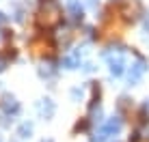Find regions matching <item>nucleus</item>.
Returning <instances> with one entry per match:
<instances>
[{
	"label": "nucleus",
	"mask_w": 149,
	"mask_h": 142,
	"mask_svg": "<svg viewBox=\"0 0 149 142\" xmlns=\"http://www.w3.org/2000/svg\"><path fill=\"white\" fill-rule=\"evenodd\" d=\"M30 134H33V125H30V123H22L17 127V136H19V138H28Z\"/></svg>",
	"instance_id": "8"
},
{
	"label": "nucleus",
	"mask_w": 149,
	"mask_h": 142,
	"mask_svg": "<svg viewBox=\"0 0 149 142\" xmlns=\"http://www.w3.org/2000/svg\"><path fill=\"white\" fill-rule=\"evenodd\" d=\"M147 71V65H145V60H138L136 65H132V69H130V73H127V78H130V84H136L138 80H141V75Z\"/></svg>",
	"instance_id": "1"
},
{
	"label": "nucleus",
	"mask_w": 149,
	"mask_h": 142,
	"mask_svg": "<svg viewBox=\"0 0 149 142\" xmlns=\"http://www.w3.org/2000/svg\"><path fill=\"white\" fill-rule=\"evenodd\" d=\"M108 67H110V73L115 75V78H119V75L123 73V58H110V63H108Z\"/></svg>",
	"instance_id": "6"
},
{
	"label": "nucleus",
	"mask_w": 149,
	"mask_h": 142,
	"mask_svg": "<svg viewBox=\"0 0 149 142\" xmlns=\"http://www.w3.org/2000/svg\"><path fill=\"white\" fill-rule=\"evenodd\" d=\"M143 110H145V112H149V99L145 101V103H143Z\"/></svg>",
	"instance_id": "13"
},
{
	"label": "nucleus",
	"mask_w": 149,
	"mask_h": 142,
	"mask_svg": "<svg viewBox=\"0 0 149 142\" xmlns=\"http://www.w3.org/2000/svg\"><path fill=\"white\" fill-rule=\"evenodd\" d=\"M86 4H89V7H93V9H95V7H97V0H86Z\"/></svg>",
	"instance_id": "12"
},
{
	"label": "nucleus",
	"mask_w": 149,
	"mask_h": 142,
	"mask_svg": "<svg viewBox=\"0 0 149 142\" xmlns=\"http://www.w3.org/2000/svg\"><path fill=\"white\" fill-rule=\"evenodd\" d=\"M37 110L41 116H45V119H50V116L54 114V101L52 99H41L37 103Z\"/></svg>",
	"instance_id": "3"
},
{
	"label": "nucleus",
	"mask_w": 149,
	"mask_h": 142,
	"mask_svg": "<svg viewBox=\"0 0 149 142\" xmlns=\"http://www.w3.org/2000/svg\"><path fill=\"white\" fill-rule=\"evenodd\" d=\"M67 9H69V13H71V17L76 19V22H80L82 19V15H84V11H82V4L78 2V0H69V4H67Z\"/></svg>",
	"instance_id": "5"
},
{
	"label": "nucleus",
	"mask_w": 149,
	"mask_h": 142,
	"mask_svg": "<svg viewBox=\"0 0 149 142\" xmlns=\"http://www.w3.org/2000/svg\"><path fill=\"white\" fill-rule=\"evenodd\" d=\"M0 142H2V140H0Z\"/></svg>",
	"instance_id": "16"
},
{
	"label": "nucleus",
	"mask_w": 149,
	"mask_h": 142,
	"mask_svg": "<svg viewBox=\"0 0 149 142\" xmlns=\"http://www.w3.org/2000/svg\"><path fill=\"white\" fill-rule=\"evenodd\" d=\"M71 99H82V90L80 88H74V90H71Z\"/></svg>",
	"instance_id": "10"
},
{
	"label": "nucleus",
	"mask_w": 149,
	"mask_h": 142,
	"mask_svg": "<svg viewBox=\"0 0 149 142\" xmlns=\"http://www.w3.org/2000/svg\"><path fill=\"white\" fill-rule=\"evenodd\" d=\"M93 121H102V110H93Z\"/></svg>",
	"instance_id": "11"
},
{
	"label": "nucleus",
	"mask_w": 149,
	"mask_h": 142,
	"mask_svg": "<svg viewBox=\"0 0 149 142\" xmlns=\"http://www.w3.org/2000/svg\"><path fill=\"white\" fill-rule=\"evenodd\" d=\"M102 129H104L106 134H119V131H121V119H119V116H112V119L106 121V125Z\"/></svg>",
	"instance_id": "4"
},
{
	"label": "nucleus",
	"mask_w": 149,
	"mask_h": 142,
	"mask_svg": "<svg viewBox=\"0 0 149 142\" xmlns=\"http://www.w3.org/2000/svg\"><path fill=\"white\" fill-rule=\"evenodd\" d=\"M91 142H106V131L102 129L100 134H93L91 136Z\"/></svg>",
	"instance_id": "9"
},
{
	"label": "nucleus",
	"mask_w": 149,
	"mask_h": 142,
	"mask_svg": "<svg viewBox=\"0 0 149 142\" xmlns=\"http://www.w3.org/2000/svg\"><path fill=\"white\" fill-rule=\"evenodd\" d=\"M2 108H4V112H7V114H17L19 112V103H17V99H15L13 95H4Z\"/></svg>",
	"instance_id": "2"
},
{
	"label": "nucleus",
	"mask_w": 149,
	"mask_h": 142,
	"mask_svg": "<svg viewBox=\"0 0 149 142\" xmlns=\"http://www.w3.org/2000/svg\"><path fill=\"white\" fill-rule=\"evenodd\" d=\"M4 22H7V15H4V13H0V24H4Z\"/></svg>",
	"instance_id": "14"
},
{
	"label": "nucleus",
	"mask_w": 149,
	"mask_h": 142,
	"mask_svg": "<svg viewBox=\"0 0 149 142\" xmlns=\"http://www.w3.org/2000/svg\"><path fill=\"white\" fill-rule=\"evenodd\" d=\"M63 65H65L67 69H76V67H80V52H74L71 56L63 58Z\"/></svg>",
	"instance_id": "7"
},
{
	"label": "nucleus",
	"mask_w": 149,
	"mask_h": 142,
	"mask_svg": "<svg viewBox=\"0 0 149 142\" xmlns=\"http://www.w3.org/2000/svg\"><path fill=\"white\" fill-rule=\"evenodd\" d=\"M41 142H54L52 138H45V140H41Z\"/></svg>",
	"instance_id": "15"
}]
</instances>
